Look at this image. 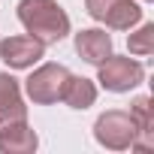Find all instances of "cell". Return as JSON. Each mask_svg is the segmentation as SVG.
<instances>
[{"label": "cell", "instance_id": "6da1fadb", "mask_svg": "<svg viewBox=\"0 0 154 154\" xmlns=\"http://www.w3.org/2000/svg\"><path fill=\"white\" fill-rule=\"evenodd\" d=\"M18 21L30 36H36L45 45L60 42L69 33V15L54 0H21L18 3Z\"/></svg>", "mask_w": 154, "mask_h": 154}, {"label": "cell", "instance_id": "7a4b0ae2", "mask_svg": "<svg viewBox=\"0 0 154 154\" xmlns=\"http://www.w3.org/2000/svg\"><path fill=\"white\" fill-rule=\"evenodd\" d=\"M94 139L109 151H127L136 142V121L124 109H109L94 121Z\"/></svg>", "mask_w": 154, "mask_h": 154}, {"label": "cell", "instance_id": "3957f363", "mask_svg": "<svg viewBox=\"0 0 154 154\" xmlns=\"http://www.w3.org/2000/svg\"><path fill=\"white\" fill-rule=\"evenodd\" d=\"M97 82L112 91V94H127L133 88H139L145 82V66L133 57H121V54H109L103 63H100V72H97Z\"/></svg>", "mask_w": 154, "mask_h": 154}, {"label": "cell", "instance_id": "277c9868", "mask_svg": "<svg viewBox=\"0 0 154 154\" xmlns=\"http://www.w3.org/2000/svg\"><path fill=\"white\" fill-rule=\"evenodd\" d=\"M66 79H69V69H66L63 63H42V66H36V69L27 75L24 91H27V97H30L36 106H51V103L60 100Z\"/></svg>", "mask_w": 154, "mask_h": 154}, {"label": "cell", "instance_id": "5b68a950", "mask_svg": "<svg viewBox=\"0 0 154 154\" xmlns=\"http://www.w3.org/2000/svg\"><path fill=\"white\" fill-rule=\"evenodd\" d=\"M45 54V42H39L30 33H18V36H6L0 42V60L9 69H27L33 66L39 57Z\"/></svg>", "mask_w": 154, "mask_h": 154}, {"label": "cell", "instance_id": "8992f818", "mask_svg": "<svg viewBox=\"0 0 154 154\" xmlns=\"http://www.w3.org/2000/svg\"><path fill=\"white\" fill-rule=\"evenodd\" d=\"M27 121V106L21 100V85L15 75L0 72V130Z\"/></svg>", "mask_w": 154, "mask_h": 154}, {"label": "cell", "instance_id": "52a82bcc", "mask_svg": "<svg viewBox=\"0 0 154 154\" xmlns=\"http://www.w3.org/2000/svg\"><path fill=\"white\" fill-rule=\"evenodd\" d=\"M75 51L85 63H94L100 66L109 54H112V36L100 27H88V30H79L75 33Z\"/></svg>", "mask_w": 154, "mask_h": 154}, {"label": "cell", "instance_id": "ba28073f", "mask_svg": "<svg viewBox=\"0 0 154 154\" xmlns=\"http://www.w3.org/2000/svg\"><path fill=\"white\" fill-rule=\"evenodd\" d=\"M130 118L136 121V142L133 148L136 151H151L154 148V106H151V97H136L130 103Z\"/></svg>", "mask_w": 154, "mask_h": 154}, {"label": "cell", "instance_id": "9c48e42d", "mask_svg": "<svg viewBox=\"0 0 154 154\" xmlns=\"http://www.w3.org/2000/svg\"><path fill=\"white\" fill-rule=\"evenodd\" d=\"M36 145H39V136L27 121L0 130V154H33Z\"/></svg>", "mask_w": 154, "mask_h": 154}, {"label": "cell", "instance_id": "30bf717a", "mask_svg": "<svg viewBox=\"0 0 154 154\" xmlns=\"http://www.w3.org/2000/svg\"><path fill=\"white\" fill-rule=\"evenodd\" d=\"M60 100H63L69 109H88V106H94V100H97V85H94L91 79H85V75H72V72H69Z\"/></svg>", "mask_w": 154, "mask_h": 154}, {"label": "cell", "instance_id": "8fae6325", "mask_svg": "<svg viewBox=\"0 0 154 154\" xmlns=\"http://www.w3.org/2000/svg\"><path fill=\"white\" fill-rule=\"evenodd\" d=\"M103 21H106V27H112V30H130L133 24L142 21V6L133 3V0H118V3L103 15Z\"/></svg>", "mask_w": 154, "mask_h": 154}, {"label": "cell", "instance_id": "7c38bea8", "mask_svg": "<svg viewBox=\"0 0 154 154\" xmlns=\"http://www.w3.org/2000/svg\"><path fill=\"white\" fill-rule=\"evenodd\" d=\"M127 45H130V54H139V57H148V54L154 51V24L148 21V24H142V27H139L136 33H130Z\"/></svg>", "mask_w": 154, "mask_h": 154}, {"label": "cell", "instance_id": "4fadbf2b", "mask_svg": "<svg viewBox=\"0 0 154 154\" xmlns=\"http://www.w3.org/2000/svg\"><path fill=\"white\" fill-rule=\"evenodd\" d=\"M115 3H118V0H85V9H88V15H91L94 21H103V15H106Z\"/></svg>", "mask_w": 154, "mask_h": 154}]
</instances>
